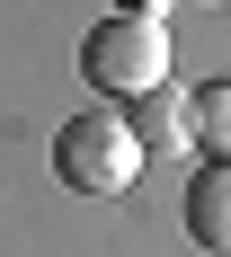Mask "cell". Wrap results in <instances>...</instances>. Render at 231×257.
Instances as JSON below:
<instances>
[{
  "label": "cell",
  "mask_w": 231,
  "mask_h": 257,
  "mask_svg": "<svg viewBox=\"0 0 231 257\" xmlns=\"http://www.w3.org/2000/svg\"><path fill=\"white\" fill-rule=\"evenodd\" d=\"M187 142H205V160H231V80L196 89V124H187Z\"/></svg>",
  "instance_id": "obj_5"
},
{
  "label": "cell",
  "mask_w": 231,
  "mask_h": 257,
  "mask_svg": "<svg viewBox=\"0 0 231 257\" xmlns=\"http://www.w3.org/2000/svg\"><path fill=\"white\" fill-rule=\"evenodd\" d=\"M187 231L205 257H231V160H205L187 178Z\"/></svg>",
  "instance_id": "obj_3"
},
{
  "label": "cell",
  "mask_w": 231,
  "mask_h": 257,
  "mask_svg": "<svg viewBox=\"0 0 231 257\" xmlns=\"http://www.w3.org/2000/svg\"><path fill=\"white\" fill-rule=\"evenodd\" d=\"M187 124H196V98H187L178 80H160V89H142V98L125 106V133L151 151V142H187Z\"/></svg>",
  "instance_id": "obj_4"
},
{
  "label": "cell",
  "mask_w": 231,
  "mask_h": 257,
  "mask_svg": "<svg viewBox=\"0 0 231 257\" xmlns=\"http://www.w3.org/2000/svg\"><path fill=\"white\" fill-rule=\"evenodd\" d=\"M80 80L98 89V98H142L169 80V18L160 9H116V18L89 27V45H80Z\"/></svg>",
  "instance_id": "obj_1"
},
{
  "label": "cell",
  "mask_w": 231,
  "mask_h": 257,
  "mask_svg": "<svg viewBox=\"0 0 231 257\" xmlns=\"http://www.w3.org/2000/svg\"><path fill=\"white\" fill-rule=\"evenodd\" d=\"M53 178L71 186V195H125L142 178V142L125 133V115L89 106V115H71V124L53 133Z\"/></svg>",
  "instance_id": "obj_2"
}]
</instances>
